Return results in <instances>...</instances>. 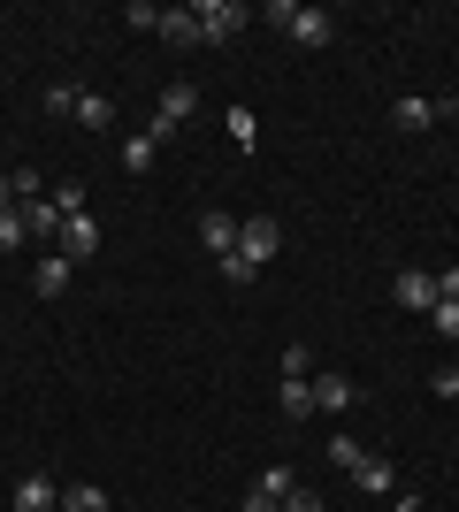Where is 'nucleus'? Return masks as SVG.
<instances>
[{
	"label": "nucleus",
	"instance_id": "1",
	"mask_svg": "<svg viewBox=\"0 0 459 512\" xmlns=\"http://www.w3.org/2000/svg\"><path fill=\"white\" fill-rule=\"evenodd\" d=\"M268 23H276L291 46H329V39H337V16H329V8H306V0H276Z\"/></svg>",
	"mask_w": 459,
	"mask_h": 512
},
{
	"label": "nucleus",
	"instance_id": "27",
	"mask_svg": "<svg viewBox=\"0 0 459 512\" xmlns=\"http://www.w3.org/2000/svg\"><path fill=\"white\" fill-rule=\"evenodd\" d=\"M429 398H459V367H437V375H429Z\"/></svg>",
	"mask_w": 459,
	"mask_h": 512
},
{
	"label": "nucleus",
	"instance_id": "2",
	"mask_svg": "<svg viewBox=\"0 0 459 512\" xmlns=\"http://www.w3.org/2000/svg\"><path fill=\"white\" fill-rule=\"evenodd\" d=\"M245 23H253L245 0H199V46H230Z\"/></svg>",
	"mask_w": 459,
	"mask_h": 512
},
{
	"label": "nucleus",
	"instance_id": "20",
	"mask_svg": "<svg viewBox=\"0 0 459 512\" xmlns=\"http://www.w3.org/2000/svg\"><path fill=\"white\" fill-rule=\"evenodd\" d=\"M429 321H437L444 344H459V299H437V306H429Z\"/></svg>",
	"mask_w": 459,
	"mask_h": 512
},
{
	"label": "nucleus",
	"instance_id": "12",
	"mask_svg": "<svg viewBox=\"0 0 459 512\" xmlns=\"http://www.w3.org/2000/svg\"><path fill=\"white\" fill-rule=\"evenodd\" d=\"M161 39L169 46H199V8H161Z\"/></svg>",
	"mask_w": 459,
	"mask_h": 512
},
{
	"label": "nucleus",
	"instance_id": "24",
	"mask_svg": "<svg viewBox=\"0 0 459 512\" xmlns=\"http://www.w3.org/2000/svg\"><path fill=\"white\" fill-rule=\"evenodd\" d=\"M46 107H54V115H77V85H46Z\"/></svg>",
	"mask_w": 459,
	"mask_h": 512
},
{
	"label": "nucleus",
	"instance_id": "18",
	"mask_svg": "<svg viewBox=\"0 0 459 512\" xmlns=\"http://www.w3.org/2000/svg\"><path fill=\"white\" fill-rule=\"evenodd\" d=\"M230 146H261V115H253V107H230Z\"/></svg>",
	"mask_w": 459,
	"mask_h": 512
},
{
	"label": "nucleus",
	"instance_id": "8",
	"mask_svg": "<svg viewBox=\"0 0 459 512\" xmlns=\"http://www.w3.org/2000/svg\"><path fill=\"white\" fill-rule=\"evenodd\" d=\"M92 253H100V222H92V214H69V222H62V260L85 268Z\"/></svg>",
	"mask_w": 459,
	"mask_h": 512
},
{
	"label": "nucleus",
	"instance_id": "30",
	"mask_svg": "<svg viewBox=\"0 0 459 512\" xmlns=\"http://www.w3.org/2000/svg\"><path fill=\"white\" fill-rule=\"evenodd\" d=\"M437 299H459V268H444V276H437Z\"/></svg>",
	"mask_w": 459,
	"mask_h": 512
},
{
	"label": "nucleus",
	"instance_id": "16",
	"mask_svg": "<svg viewBox=\"0 0 459 512\" xmlns=\"http://www.w3.org/2000/svg\"><path fill=\"white\" fill-rule=\"evenodd\" d=\"M391 123H398V130H429V123H437V100H421V92H414V100L391 107Z\"/></svg>",
	"mask_w": 459,
	"mask_h": 512
},
{
	"label": "nucleus",
	"instance_id": "3",
	"mask_svg": "<svg viewBox=\"0 0 459 512\" xmlns=\"http://www.w3.org/2000/svg\"><path fill=\"white\" fill-rule=\"evenodd\" d=\"M276 245H284L276 214H245V222H238V253L253 260V268H268V260H276Z\"/></svg>",
	"mask_w": 459,
	"mask_h": 512
},
{
	"label": "nucleus",
	"instance_id": "9",
	"mask_svg": "<svg viewBox=\"0 0 459 512\" xmlns=\"http://www.w3.org/2000/svg\"><path fill=\"white\" fill-rule=\"evenodd\" d=\"M352 406H360L352 375H314V413H352Z\"/></svg>",
	"mask_w": 459,
	"mask_h": 512
},
{
	"label": "nucleus",
	"instance_id": "26",
	"mask_svg": "<svg viewBox=\"0 0 459 512\" xmlns=\"http://www.w3.org/2000/svg\"><path fill=\"white\" fill-rule=\"evenodd\" d=\"M261 490L276 497V505H284V497H291V467H268V474H261Z\"/></svg>",
	"mask_w": 459,
	"mask_h": 512
},
{
	"label": "nucleus",
	"instance_id": "17",
	"mask_svg": "<svg viewBox=\"0 0 459 512\" xmlns=\"http://www.w3.org/2000/svg\"><path fill=\"white\" fill-rule=\"evenodd\" d=\"M153 153H161V138H153V130H138V138H123V169L146 176V169H153Z\"/></svg>",
	"mask_w": 459,
	"mask_h": 512
},
{
	"label": "nucleus",
	"instance_id": "19",
	"mask_svg": "<svg viewBox=\"0 0 459 512\" xmlns=\"http://www.w3.org/2000/svg\"><path fill=\"white\" fill-rule=\"evenodd\" d=\"M62 512H108V490H92V482H77V490H62Z\"/></svg>",
	"mask_w": 459,
	"mask_h": 512
},
{
	"label": "nucleus",
	"instance_id": "28",
	"mask_svg": "<svg viewBox=\"0 0 459 512\" xmlns=\"http://www.w3.org/2000/svg\"><path fill=\"white\" fill-rule=\"evenodd\" d=\"M284 512H322V497L306 490V482H291V497H284Z\"/></svg>",
	"mask_w": 459,
	"mask_h": 512
},
{
	"label": "nucleus",
	"instance_id": "22",
	"mask_svg": "<svg viewBox=\"0 0 459 512\" xmlns=\"http://www.w3.org/2000/svg\"><path fill=\"white\" fill-rule=\"evenodd\" d=\"M123 23H131V31H161V8H153V0H131V8H123Z\"/></svg>",
	"mask_w": 459,
	"mask_h": 512
},
{
	"label": "nucleus",
	"instance_id": "14",
	"mask_svg": "<svg viewBox=\"0 0 459 512\" xmlns=\"http://www.w3.org/2000/svg\"><path fill=\"white\" fill-rule=\"evenodd\" d=\"M276 398H284L291 421H306V413H314V375H284V390H276Z\"/></svg>",
	"mask_w": 459,
	"mask_h": 512
},
{
	"label": "nucleus",
	"instance_id": "13",
	"mask_svg": "<svg viewBox=\"0 0 459 512\" xmlns=\"http://www.w3.org/2000/svg\"><path fill=\"white\" fill-rule=\"evenodd\" d=\"M23 207V230L31 237H62V207H46V199H16Z\"/></svg>",
	"mask_w": 459,
	"mask_h": 512
},
{
	"label": "nucleus",
	"instance_id": "7",
	"mask_svg": "<svg viewBox=\"0 0 459 512\" xmlns=\"http://www.w3.org/2000/svg\"><path fill=\"white\" fill-rule=\"evenodd\" d=\"M192 107H199V85H169L161 107H153V138H169L176 123H192Z\"/></svg>",
	"mask_w": 459,
	"mask_h": 512
},
{
	"label": "nucleus",
	"instance_id": "10",
	"mask_svg": "<svg viewBox=\"0 0 459 512\" xmlns=\"http://www.w3.org/2000/svg\"><path fill=\"white\" fill-rule=\"evenodd\" d=\"M69 276H77V260H62V253H46L39 268H31V291H39V299H62V291H69Z\"/></svg>",
	"mask_w": 459,
	"mask_h": 512
},
{
	"label": "nucleus",
	"instance_id": "11",
	"mask_svg": "<svg viewBox=\"0 0 459 512\" xmlns=\"http://www.w3.org/2000/svg\"><path fill=\"white\" fill-rule=\"evenodd\" d=\"M16 512H62V490H54L46 474H23L16 482Z\"/></svg>",
	"mask_w": 459,
	"mask_h": 512
},
{
	"label": "nucleus",
	"instance_id": "5",
	"mask_svg": "<svg viewBox=\"0 0 459 512\" xmlns=\"http://www.w3.org/2000/svg\"><path fill=\"white\" fill-rule=\"evenodd\" d=\"M199 245L215 260H230L238 253V214H222V207H199Z\"/></svg>",
	"mask_w": 459,
	"mask_h": 512
},
{
	"label": "nucleus",
	"instance_id": "31",
	"mask_svg": "<svg viewBox=\"0 0 459 512\" xmlns=\"http://www.w3.org/2000/svg\"><path fill=\"white\" fill-rule=\"evenodd\" d=\"M0 207H16V184H8V169H0Z\"/></svg>",
	"mask_w": 459,
	"mask_h": 512
},
{
	"label": "nucleus",
	"instance_id": "29",
	"mask_svg": "<svg viewBox=\"0 0 459 512\" xmlns=\"http://www.w3.org/2000/svg\"><path fill=\"white\" fill-rule=\"evenodd\" d=\"M238 512H284V505H276V497H268V490H253V497H245Z\"/></svg>",
	"mask_w": 459,
	"mask_h": 512
},
{
	"label": "nucleus",
	"instance_id": "23",
	"mask_svg": "<svg viewBox=\"0 0 459 512\" xmlns=\"http://www.w3.org/2000/svg\"><path fill=\"white\" fill-rule=\"evenodd\" d=\"M215 268H222V276H230V283H253V276H261V268H253V260H245V253H230V260H215Z\"/></svg>",
	"mask_w": 459,
	"mask_h": 512
},
{
	"label": "nucleus",
	"instance_id": "21",
	"mask_svg": "<svg viewBox=\"0 0 459 512\" xmlns=\"http://www.w3.org/2000/svg\"><path fill=\"white\" fill-rule=\"evenodd\" d=\"M23 237H31V230H23V207H0V253H16Z\"/></svg>",
	"mask_w": 459,
	"mask_h": 512
},
{
	"label": "nucleus",
	"instance_id": "6",
	"mask_svg": "<svg viewBox=\"0 0 459 512\" xmlns=\"http://www.w3.org/2000/svg\"><path fill=\"white\" fill-rule=\"evenodd\" d=\"M391 299L406 306V314H429V306H437V276H429V268H398Z\"/></svg>",
	"mask_w": 459,
	"mask_h": 512
},
{
	"label": "nucleus",
	"instance_id": "15",
	"mask_svg": "<svg viewBox=\"0 0 459 512\" xmlns=\"http://www.w3.org/2000/svg\"><path fill=\"white\" fill-rule=\"evenodd\" d=\"M77 123H85V130H108L115 123V100H108V92H77Z\"/></svg>",
	"mask_w": 459,
	"mask_h": 512
},
{
	"label": "nucleus",
	"instance_id": "25",
	"mask_svg": "<svg viewBox=\"0 0 459 512\" xmlns=\"http://www.w3.org/2000/svg\"><path fill=\"white\" fill-rule=\"evenodd\" d=\"M54 207H62V222H69V214H85V184H62V192H54Z\"/></svg>",
	"mask_w": 459,
	"mask_h": 512
},
{
	"label": "nucleus",
	"instance_id": "4",
	"mask_svg": "<svg viewBox=\"0 0 459 512\" xmlns=\"http://www.w3.org/2000/svg\"><path fill=\"white\" fill-rule=\"evenodd\" d=\"M345 474H352V482H360L368 497H398V467L383 459V451H360V459H352Z\"/></svg>",
	"mask_w": 459,
	"mask_h": 512
}]
</instances>
